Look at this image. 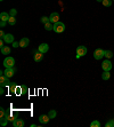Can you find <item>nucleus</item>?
Instances as JSON below:
<instances>
[{"mask_svg":"<svg viewBox=\"0 0 114 127\" xmlns=\"http://www.w3.org/2000/svg\"><path fill=\"white\" fill-rule=\"evenodd\" d=\"M54 31L57 33H62V32H64V30H65V24L63 23V22H57V23L54 24Z\"/></svg>","mask_w":114,"mask_h":127,"instance_id":"nucleus-1","label":"nucleus"},{"mask_svg":"<svg viewBox=\"0 0 114 127\" xmlns=\"http://www.w3.org/2000/svg\"><path fill=\"white\" fill-rule=\"evenodd\" d=\"M9 78L5 76L3 71H0V86L1 87H5V86H8L9 85Z\"/></svg>","mask_w":114,"mask_h":127,"instance_id":"nucleus-2","label":"nucleus"},{"mask_svg":"<svg viewBox=\"0 0 114 127\" xmlns=\"http://www.w3.org/2000/svg\"><path fill=\"white\" fill-rule=\"evenodd\" d=\"M86 54H87V48L85 46H79V47L76 48V59L85 56Z\"/></svg>","mask_w":114,"mask_h":127,"instance_id":"nucleus-3","label":"nucleus"},{"mask_svg":"<svg viewBox=\"0 0 114 127\" xmlns=\"http://www.w3.org/2000/svg\"><path fill=\"white\" fill-rule=\"evenodd\" d=\"M104 56H105V50L100 49V48H98L94 52V57L96 60H102Z\"/></svg>","mask_w":114,"mask_h":127,"instance_id":"nucleus-4","label":"nucleus"},{"mask_svg":"<svg viewBox=\"0 0 114 127\" xmlns=\"http://www.w3.org/2000/svg\"><path fill=\"white\" fill-rule=\"evenodd\" d=\"M3 73H5V76H6V77L12 78L13 76L16 73V69H15L14 66H10V68H6V70L3 71Z\"/></svg>","mask_w":114,"mask_h":127,"instance_id":"nucleus-5","label":"nucleus"},{"mask_svg":"<svg viewBox=\"0 0 114 127\" xmlns=\"http://www.w3.org/2000/svg\"><path fill=\"white\" fill-rule=\"evenodd\" d=\"M3 65L5 68H10V66H14L15 65V60L13 57H6L5 61H3Z\"/></svg>","mask_w":114,"mask_h":127,"instance_id":"nucleus-6","label":"nucleus"},{"mask_svg":"<svg viewBox=\"0 0 114 127\" xmlns=\"http://www.w3.org/2000/svg\"><path fill=\"white\" fill-rule=\"evenodd\" d=\"M102 68H103V70H104V71H110V70L112 69V63H111V61L106 59L105 61L102 63Z\"/></svg>","mask_w":114,"mask_h":127,"instance_id":"nucleus-7","label":"nucleus"},{"mask_svg":"<svg viewBox=\"0 0 114 127\" xmlns=\"http://www.w3.org/2000/svg\"><path fill=\"white\" fill-rule=\"evenodd\" d=\"M49 21L51 22V23H57V22H59V14L58 13H51V15L49 16Z\"/></svg>","mask_w":114,"mask_h":127,"instance_id":"nucleus-8","label":"nucleus"},{"mask_svg":"<svg viewBox=\"0 0 114 127\" xmlns=\"http://www.w3.org/2000/svg\"><path fill=\"white\" fill-rule=\"evenodd\" d=\"M33 54H34V55H33V59H34L35 62H40L41 60L44 59V54L41 53V52H39V50H34Z\"/></svg>","mask_w":114,"mask_h":127,"instance_id":"nucleus-9","label":"nucleus"},{"mask_svg":"<svg viewBox=\"0 0 114 127\" xmlns=\"http://www.w3.org/2000/svg\"><path fill=\"white\" fill-rule=\"evenodd\" d=\"M2 39L5 40L6 44H13V42H14V35H13L12 33H7V34H5V37H3Z\"/></svg>","mask_w":114,"mask_h":127,"instance_id":"nucleus-10","label":"nucleus"},{"mask_svg":"<svg viewBox=\"0 0 114 127\" xmlns=\"http://www.w3.org/2000/svg\"><path fill=\"white\" fill-rule=\"evenodd\" d=\"M38 50L39 52H41L42 54H45V53H47L48 50H49V46H48L47 44H41L40 46L38 47Z\"/></svg>","mask_w":114,"mask_h":127,"instance_id":"nucleus-11","label":"nucleus"},{"mask_svg":"<svg viewBox=\"0 0 114 127\" xmlns=\"http://www.w3.org/2000/svg\"><path fill=\"white\" fill-rule=\"evenodd\" d=\"M39 120H40L41 124H48L50 120V117L48 115H42L39 117Z\"/></svg>","mask_w":114,"mask_h":127,"instance_id":"nucleus-12","label":"nucleus"},{"mask_svg":"<svg viewBox=\"0 0 114 127\" xmlns=\"http://www.w3.org/2000/svg\"><path fill=\"white\" fill-rule=\"evenodd\" d=\"M13 126L14 127H23L24 126V120L23 119H15L14 121H13Z\"/></svg>","mask_w":114,"mask_h":127,"instance_id":"nucleus-13","label":"nucleus"},{"mask_svg":"<svg viewBox=\"0 0 114 127\" xmlns=\"http://www.w3.org/2000/svg\"><path fill=\"white\" fill-rule=\"evenodd\" d=\"M29 44H30V40L27 38H23V39H21L20 40V47L25 48V47L29 46Z\"/></svg>","mask_w":114,"mask_h":127,"instance_id":"nucleus-14","label":"nucleus"},{"mask_svg":"<svg viewBox=\"0 0 114 127\" xmlns=\"http://www.w3.org/2000/svg\"><path fill=\"white\" fill-rule=\"evenodd\" d=\"M9 17H10V15H9L8 13H5V12H2V13H1V14H0V21L8 22Z\"/></svg>","mask_w":114,"mask_h":127,"instance_id":"nucleus-15","label":"nucleus"},{"mask_svg":"<svg viewBox=\"0 0 114 127\" xmlns=\"http://www.w3.org/2000/svg\"><path fill=\"white\" fill-rule=\"evenodd\" d=\"M8 120H9V119H8V113H7L5 117L0 118V125H1V126H6L7 123H8Z\"/></svg>","mask_w":114,"mask_h":127,"instance_id":"nucleus-16","label":"nucleus"},{"mask_svg":"<svg viewBox=\"0 0 114 127\" xmlns=\"http://www.w3.org/2000/svg\"><path fill=\"white\" fill-rule=\"evenodd\" d=\"M1 53H2L3 55H8V54H10V48H9L8 46H3V47L1 48Z\"/></svg>","mask_w":114,"mask_h":127,"instance_id":"nucleus-17","label":"nucleus"},{"mask_svg":"<svg viewBox=\"0 0 114 127\" xmlns=\"http://www.w3.org/2000/svg\"><path fill=\"white\" fill-rule=\"evenodd\" d=\"M102 78L103 80H108L111 78V73H110V71H104V73L102 74Z\"/></svg>","mask_w":114,"mask_h":127,"instance_id":"nucleus-18","label":"nucleus"},{"mask_svg":"<svg viewBox=\"0 0 114 127\" xmlns=\"http://www.w3.org/2000/svg\"><path fill=\"white\" fill-rule=\"evenodd\" d=\"M45 29L47 30V31H50V30H53L54 29V23H51V22H48V23L45 24Z\"/></svg>","mask_w":114,"mask_h":127,"instance_id":"nucleus-19","label":"nucleus"},{"mask_svg":"<svg viewBox=\"0 0 114 127\" xmlns=\"http://www.w3.org/2000/svg\"><path fill=\"white\" fill-rule=\"evenodd\" d=\"M105 57L107 60L112 59V57H113V52H112V50H105Z\"/></svg>","mask_w":114,"mask_h":127,"instance_id":"nucleus-20","label":"nucleus"},{"mask_svg":"<svg viewBox=\"0 0 114 127\" xmlns=\"http://www.w3.org/2000/svg\"><path fill=\"white\" fill-rule=\"evenodd\" d=\"M15 23H16V16H10L8 20V24H10V25H15Z\"/></svg>","mask_w":114,"mask_h":127,"instance_id":"nucleus-21","label":"nucleus"},{"mask_svg":"<svg viewBox=\"0 0 114 127\" xmlns=\"http://www.w3.org/2000/svg\"><path fill=\"white\" fill-rule=\"evenodd\" d=\"M102 2H103V5H104L105 7H110L112 5V0H103Z\"/></svg>","mask_w":114,"mask_h":127,"instance_id":"nucleus-22","label":"nucleus"},{"mask_svg":"<svg viewBox=\"0 0 114 127\" xmlns=\"http://www.w3.org/2000/svg\"><path fill=\"white\" fill-rule=\"evenodd\" d=\"M48 116L50 117V119H54L56 117V111H55V110H50L49 113H48Z\"/></svg>","mask_w":114,"mask_h":127,"instance_id":"nucleus-23","label":"nucleus"},{"mask_svg":"<svg viewBox=\"0 0 114 127\" xmlns=\"http://www.w3.org/2000/svg\"><path fill=\"white\" fill-rule=\"evenodd\" d=\"M27 92H29V88H27L26 86L22 85V95H25V94H27Z\"/></svg>","mask_w":114,"mask_h":127,"instance_id":"nucleus-24","label":"nucleus"},{"mask_svg":"<svg viewBox=\"0 0 114 127\" xmlns=\"http://www.w3.org/2000/svg\"><path fill=\"white\" fill-rule=\"evenodd\" d=\"M90 126L91 127H99L100 126V123H99V121H97V120H94L90 124Z\"/></svg>","mask_w":114,"mask_h":127,"instance_id":"nucleus-25","label":"nucleus"},{"mask_svg":"<svg viewBox=\"0 0 114 127\" xmlns=\"http://www.w3.org/2000/svg\"><path fill=\"white\" fill-rule=\"evenodd\" d=\"M6 115H7V112L5 111V109H3V108H0V118H2V117H5Z\"/></svg>","mask_w":114,"mask_h":127,"instance_id":"nucleus-26","label":"nucleus"},{"mask_svg":"<svg viewBox=\"0 0 114 127\" xmlns=\"http://www.w3.org/2000/svg\"><path fill=\"white\" fill-rule=\"evenodd\" d=\"M105 126H106V127H114V119H112V120L107 121Z\"/></svg>","mask_w":114,"mask_h":127,"instance_id":"nucleus-27","label":"nucleus"},{"mask_svg":"<svg viewBox=\"0 0 114 127\" xmlns=\"http://www.w3.org/2000/svg\"><path fill=\"white\" fill-rule=\"evenodd\" d=\"M41 22H42L44 24L48 23V22H49V17H47V16H42V17H41Z\"/></svg>","mask_w":114,"mask_h":127,"instance_id":"nucleus-28","label":"nucleus"},{"mask_svg":"<svg viewBox=\"0 0 114 127\" xmlns=\"http://www.w3.org/2000/svg\"><path fill=\"white\" fill-rule=\"evenodd\" d=\"M16 14H17V10H16V9H10V12H9V15H10V16H16Z\"/></svg>","mask_w":114,"mask_h":127,"instance_id":"nucleus-29","label":"nucleus"},{"mask_svg":"<svg viewBox=\"0 0 114 127\" xmlns=\"http://www.w3.org/2000/svg\"><path fill=\"white\" fill-rule=\"evenodd\" d=\"M15 88H16V84H12V85H10V87H9V91H10L12 93H14L15 92Z\"/></svg>","mask_w":114,"mask_h":127,"instance_id":"nucleus-30","label":"nucleus"},{"mask_svg":"<svg viewBox=\"0 0 114 127\" xmlns=\"http://www.w3.org/2000/svg\"><path fill=\"white\" fill-rule=\"evenodd\" d=\"M13 47H14V48L20 47V41H14V42H13Z\"/></svg>","mask_w":114,"mask_h":127,"instance_id":"nucleus-31","label":"nucleus"},{"mask_svg":"<svg viewBox=\"0 0 114 127\" xmlns=\"http://www.w3.org/2000/svg\"><path fill=\"white\" fill-rule=\"evenodd\" d=\"M6 23H7V22H5V21H0V27L3 28L5 25H6Z\"/></svg>","mask_w":114,"mask_h":127,"instance_id":"nucleus-32","label":"nucleus"},{"mask_svg":"<svg viewBox=\"0 0 114 127\" xmlns=\"http://www.w3.org/2000/svg\"><path fill=\"white\" fill-rule=\"evenodd\" d=\"M3 37H5V32H3L2 30H1V31H0V38L2 39V38H3Z\"/></svg>","mask_w":114,"mask_h":127,"instance_id":"nucleus-33","label":"nucleus"},{"mask_svg":"<svg viewBox=\"0 0 114 127\" xmlns=\"http://www.w3.org/2000/svg\"><path fill=\"white\" fill-rule=\"evenodd\" d=\"M0 94H1V95L3 94V87H1V89H0Z\"/></svg>","mask_w":114,"mask_h":127,"instance_id":"nucleus-34","label":"nucleus"},{"mask_svg":"<svg viewBox=\"0 0 114 127\" xmlns=\"http://www.w3.org/2000/svg\"><path fill=\"white\" fill-rule=\"evenodd\" d=\"M97 1H103V0H97Z\"/></svg>","mask_w":114,"mask_h":127,"instance_id":"nucleus-35","label":"nucleus"},{"mask_svg":"<svg viewBox=\"0 0 114 127\" xmlns=\"http://www.w3.org/2000/svg\"><path fill=\"white\" fill-rule=\"evenodd\" d=\"M0 1H3V0H0Z\"/></svg>","mask_w":114,"mask_h":127,"instance_id":"nucleus-36","label":"nucleus"},{"mask_svg":"<svg viewBox=\"0 0 114 127\" xmlns=\"http://www.w3.org/2000/svg\"><path fill=\"white\" fill-rule=\"evenodd\" d=\"M113 1H114V0H113Z\"/></svg>","mask_w":114,"mask_h":127,"instance_id":"nucleus-37","label":"nucleus"}]
</instances>
